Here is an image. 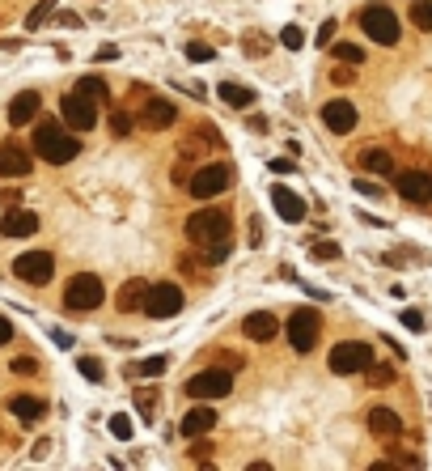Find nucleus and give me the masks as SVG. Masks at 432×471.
I'll return each instance as SVG.
<instances>
[{
    "label": "nucleus",
    "mask_w": 432,
    "mask_h": 471,
    "mask_svg": "<svg viewBox=\"0 0 432 471\" xmlns=\"http://www.w3.org/2000/svg\"><path fill=\"white\" fill-rule=\"evenodd\" d=\"M411 21H416V30H432V0H416Z\"/></svg>",
    "instance_id": "obj_30"
},
{
    "label": "nucleus",
    "mask_w": 432,
    "mask_h": 471,
    "mask_svg": "<svg viewBox=\"0 0 432 471\" xmlns=\"http://www.w3.org/2000/svg\"><path fill=\"white\" fill-rule=\"evenodd\" d=\"M178 429H183L187 437H208V433L216 429V412H212L208 404H203V408H191V412L183 416V425H178Z\"/></svg>",
    "instance_id": "obj_19"
},
{
    "label": "nucleus",
    "mask_w": 432,
    "mask_h": 471,
    "mask_svg": "<svg viewBox=\"0 0 432 471\" xmlns=\"http://www.w3.org/2000/svg\"><path fill=\"white\" fill-rule=\"evenodd\" d=\"M13 272L25 285H47L51 272H56V259H51V251H25L13 259Z\"/></svg>",
    "instance_id": "obj_11"
},
{
    "label": "nucleus",
    "mask_w": 432,
    "mask_h": 471,
    "mask_svg": "<svg viewBox=\"0 0 432 471\" xmlns=\"http://www.w3.org/2000/svg\"><path fill=\"white\" fill-rule=\"evenodd\" d=\"M30 149H34L43 162H51V166H68L76 153H81V140L68 136L64 123H38V128H34V144H30Z\"/></svg>",
    "instance_id": "obj_1"
},
{
    "label": "nucleus",
    "mask_w": 432,
    "mask_h": 471,
    "mask_svg": "<svg viewBox=\"0 0 432 471\" xmlns=\"http://www.w3.org/2000/svg\"><path fill=\"white\" fill-rule=\"evenodd\" d=\"M398 195L402 200H411V204H428L432 200V179L420 175V170H407V175H398Z\"/></svg>",
    "instance_id": "obj_16"
},
{
    "label": "nucleus",
    "mask_w": 432,
    "mask_h": 471,
    "mask_svg": "<svg viewBox=\"0 0 432 471\" xmlns=\"http://www.w3.org/2000/svg\"><path fill=\"white\" fill-rule=\"evenodd\" d=\"M38 107H43V98H38L34 89H21L13 102H9V123H13V128H25V123H34Z\"/></svg>",
    "instance_id": "obj_18"
},
{
    "label": "nucleus",
    "mask_w": 432,
    "mask_h": 471,
    "mask_svg": "<svg viewBox=\"0 0 432 471\" xmlns=\"http://www.w3.org/2000/svg\"><path fill=\"white\" fill-rule=\"evenodd\" d=\"M271 204H275L280 221H288V226H297V221H305V200H301L297 191H288L284 183H275V187H271Z\"/></svg>",
    "instance_id": "obj_15"
},
{
    "label": "nucleus",
    "mask_w": 432,
    "mask_h": 471,
    "mask_svg": "<svg viewBox=\"0 0 432 471\" xmlns=\"http://www.w3.org/2000/svg\"><path fill=\"white\" fill-rule=\"evenodd\" d=\"M234 234V217L220 212V208H199L187 217V238L195 246H212V242H225Z\"/></svg>",
    "instance_id": "obj_2"
},
{
    "label": "nucleus",
    "mask_w": 432,
    "mask_h": 471,
    "mask_svg": "<svg viewBox=\"0 0 432 471\" xmlns=\"http://www.w3.org/2000/svg\"><path fill=\"white\" fill-rule=\"evenodd\" d=\"M369 433H373V437H386V441L398 437V433H402L398 412H394V408H373V412H369Z\"/></svg>",
    "instance_id": "obj_20"
},
{
    "label": "nucleus",
    "mask_w": 432,
    "mask_h": 471,
    "mask_svg": "<svg viewBox=\"0 0 432 471\" xmlns=\"http://www.w3.org/2000/svg\"><path fill=\"white\" fill-rule=\"evenodd\" d=\"M51 9H56V0H38V5H34L30 13H25V30H38L43 21L51 17Z\"/></svg>",
    "instance_id": "obj_29"
},
{
    "label": "nucleus",
    "mask_w": 432,
    "mask_h": 471,
    "mask_svg": "<svg viewBox=\"0 0 432 471\" xmlns=\"http://www.w3.org/2000/svg\"><path fill=\"white\" fill-rule=\"evenodd\" d=\"M318 331H322L318 310H297V314L288 318V344H293L297 353H310L314 344H318Z\"/></svg>",
    "instance_id": "obj_10"
},
{
    "label": "nucleus",
    "mask_w": 432,
    "mask_h": 471,
    "mask_svg": "<svg viewBox=\"0 0 432 471\" xmlns=\"http://www.w3.org/2000/svg\"><path fill=\"white\" fill-rule=\"evenodd\" d=\"M365 374H369V386H390V382H394V369H390V365H377V361L365 369Z\"/></svg>",
    "instance_id": "obj_33"
},
{
    "label": "nucleus",
    "mask_w": 432,
    "mask_h": 471,
    "mask_svg": "<svg viewBox=\"0 0 432 471\" xmlns=\"http://www.w3.org/2000/svg\"><path fill=\"white\" fill-rule=\"evenodd\" d=\"M98 60H119V47H98Z\"/></svg>",
    "instance_id": "obj_49"
},
{
    "label": "nucleus",
    "mask_w": 432,
    "mask_h": 471,
    "mask_svg": "<svg viewBox=\"0 0 432 471\" xmlns=\"http://www.w3.org/2000/svg\"><path fill=\"white\" fill-rule=\"evenodd\" d=\"M140 123L148 132H166L178 123V107L170 102V98H148V102L140 107Z\"/></svg>",
    "instance_id": "obj_13"
},
{
    "label": "nucleus",
    "mask_w": 432,
    "mask_h": 471,
    "mask_svg": "<svg viewBox=\"0 0 432 471\" xmlns=\"http://www.w3.org/2000/svg\"><path fill=\"white\" fill-rule=\"evenodd\" d=\"M361 26H365V34H369L377 47H394V43H398V34H402L398 17H394L386 5H369V9L361 13Z\"/></svg>",
    "instance_id": "obj_7"
},
{
    "label": "nucleus",
    "mask_w": 432,
    "mask_h": 471,
    "mask_svg": "<svg viewBox=\"0 0 432 471\" xmlns=\"http://www.w3.org/2000/svg\"><path fill=\"white\" fill-rule=\"evenodd\" d=\"M356 191H361V195H373V200L381 195V187H377V183H369V179H356Z\"/></svg>",
    "instance_id": "obj_46"
},
{
    "label": "nucleus",
    "mask_w": 432,
    "mask_h": 471,
    "mask_svg": "<svg viewBox=\"0 0 432 471\" xmlns=\"http://www.w3.org/2000/svg\"><path fill=\"white\" fill-rule=\"evenodd\" d=\"M373 361H377V357H373V344H365V340H343V344H335L330 357H326L330 374H365Z\"/></svg>",
    "instance_id": "obj_3"
},
{
    "label": "nucleus",
    "mask_w": 432,
    "mask_h": 471,
    "mask_svg": "<svg viewBox=\"0 0 432 471\" xmlns=\"http://www.w3.org/2000/svg\"><path fill=\"white\" fill-rule=\"evenodd\" d=\"M38 230V217L30 208H13L0 217V238H30Z\"/></svg>",
    "instance_id": "obj_17"
},
{
    "label": "nucleus",
    "mask_w": 432,
    "mask_h": 471,
    "mask_svg": "<svg viewBox=\"0 0 432 471\" xmlns=\"http://www.w3.org/2000/svg\"><path fill=\"white\" fill-rule=\"evenodd\" d=\"M271 170H275V175H288L293 162H288V157H275V162H271Z\"/></svg>",
    "instance_id": "obj_48"
},
{
    "label": "nucleus",
    "mask_w": 432,
    "mask_h": 471,
    "mask_svg": "<svg viewBox=\"0 0 432 471\" xmlns=\"http://www.w3.org/2000/svg\"><path fill=\"white\" fill-rule=\"evenodd\" d=\"M361 166L369 170V175H394V157H390V149H377V144H369L365 153H361Z\"/></svg>",
    "instance_id": "obj_22"
},
{
    "label": "nucleus",
    "mask_w": 432,
    "mask_h": 471,
    "mask_svg": "<svg viewBox=\"0 0 432 471\" xmlns=\"http://www.w3.org/2000/svg\"><path fill=\"white\" fill-rule=\"evenodd\" d=\"M111 433H115L119 441H127V437H132V416H127V412H115V416H111Z\"/></svg>",
    "instance_id": "obj_34"
},
{
    "label": "nucleus",
    "mask_w": 432,
    "mask_h": 471,
    "mask_svg": "<svg viewBox=\"0 0 432 471\" xmlns=\"http://www.w3.org/2000/svg\"><path fill=\"white\" fill-rule=\"evenodd\" d=\"M263 52H267V39H263V34H246V56L259 60Z\"/></svg>",
    "instance_id": "obj_39"
},
{
    "label": "nucleus",
    "mask_w": 432,
    "mask_h": 471,
    "mask_svg": "<svg viewBox=\"0 0 432 471\" xmlns=\"http://www.w3.org/2000/svg\"><path fill=\"white\" fill-rule=\"evenodd\" d=\"M76 94H85V98H93V102H106V94H111V85H106V77H81V85H76Z\"/></svg>",
    "instance_id": "obj_26"
},
{
    "label": "nucleus",
    "mask_w": 432,
    "mask_h": 471,
    "mask_svg": "<svg viewBox=\"0 0 432 471\" xmlns=\"http://www.w3.org/2000/svg\"><path fill=\"white\" fill-rule=\"evenodd\" d=\"M330 81H335V85H352V81H356V72H352V64H343V68L335 64V72H330Z\"/></svg>",
    "instance_id": "obj_43"
},
{
    "label": "nucleus",
    "mask_w": 432,
    "mask_h": 471,
    "mask_svg": "<svg viewBox=\"0 0 432 471\" xmlns=\"http://www.w3.org/2000/svg\"><path fill=\"white\" fill-rule=\"evenodd\" d=\"M144 293H148V285H144V281H127V285H123V293H119V310H123V314H132L136 306H144Z\"/></svg>",
    "instance_id": "obj_24"
},
{
    "label": "nucleus",
    "mask_w": 432,
    "mask_h": 471,
    "mask_svg": "<svg viewBox=\"0 0 432 471\" xmlns=\"http://www.w3.org/2000/svg\"><path fill=\"white\" fill-rule=\"evenodd\" d=\"M280 43H284L288 52H301V47H305V34H301V26H284V30H280Z\"/></svg>",
    "instance_id": "obj_36"
},
{
    "label": "nucleus",
    "mask_w": 432,
    "mask_h": 471,
    "mask_svg": "<svg viewBox=\"0 0 432 471\" xmlns=\"http://www.w3.org/2000/svg\"><path fill=\"white\" fill-rule=\"evenodd\" d=\"M242 331H246L250 340H259V344H267V340H275L280 323H275V314H267V310H254V314H246V323H242Z\"/></svg>",
    "instance_id": "obj_21"
},
{
    "label": "nucleus",
    "mask_w": 432,
    "mask_h": 471,
    "mask_svg": "<svg viewBox=\"0 0 432 471\" xmlns=\"http://www.w3.org/2000/svg\"><path fill=\"white\" fill-rule=\"evenodd\" d=\"M330 52H335L343 64H361V60H365V47H356V43H335Z\"/></svg>",
    "instance_id": "obj_31"
},
{
    "label": "nucleus",
    "mask_w": 432,
    "mask_h": 471,
    "mask_svg": "<svg viewBox=\"0 0 432 471\" xmlns=\"http://www.w3.org/2000/svg\"><path fill=\"white\" fill-rule=\"evenodd\" d=\"M191 463L208 467V463H212V446H208V441H195V446H191Z\"/></svg>",
    "instance_id": "obj_41"
},
{
    "label": "nucleus",
    "mask_w": 432,
    "mask_h": 471,
    "mask_svg": "<svg viewBox=\"0 0 432 471\" xmlns=\"http://www.w3.org/2000/svg\"><path fill=\"white\" fill-rule=\"evenodd\" d=\"M335 43V21H322L318 26V47H330Z\"/></svg>",
    "instance_id": "obj_45"
},
{
    "label": "nucleus",
    "mask_w": 432,
    "mask_h": 471,
    "mask_svg": "<svg viewBox=\"0 0 432 471\" xmlns=\"http://www.w3.org/2000/svg\"><path fill=\"white\" fill-rule=\"evenodd\" d=\"M229 183H234V166H229V162H212V166H199L195 170L187 191L195 195V200H212V195H220Z\"/></svg>",
    "instance_id": "obj_5"
},
{
    "label": "nucleus",
    "mask_w": 432,
    "mask_h": 471,
    "mask_svg": "<svg viewBox=\"0 0 432 471\" xmlns=\"http://www.w3.org/2000/svg\"><path fill=\"white\" fill-rule=\"evenodd\" d=\"M30 170H34V157H30L25 144H17V140L0 144V175H5V179H25Z\"/></svg>",
    "instance_id": "obj_12"
},
{
    "label": "nucleus",
    "mask_w": 432,
    "mask_h": 471,
    "mask_svg": "<svg viewBox=\"0 0 432 471\" xmlns=\"http://www.w3.org/2000/svg\"><path fill=\"white\" fill-rule=\"evenodd\" d=\"M314 259H322V263L339 259V242H318V246H314Z\"/></svg>",
    "instance_id": "obj_42"
},
{
    "label": "nucleus",
    "mask_w": 432,
    "mask_h": 471,
    "mask_svg": "<svg viewBox=\"0 0 432 471\" xmlns=\"http://www.w3.org/2000/svg\"><path fill=\"white\" fill-rule=\"evenodd\" d=\"M60 115L72 132H89L93 123H98V102L85 94H64V102H60Z\"/></svg>",
    "instance_id": "obj_9"
},
{
    "label": "nucleus",
    "mask_w": 432,
    "mask_h": 471,
    "mask_svg": "<svg viewBox=\"0 0 432 471\" xmlns=\"http://www.w3.org/2000/svg\"><path fill=\"white\" fill-rule=\"evenodd\" d=\"M111 132H115V136H127V132H132V115H127V111H115V115H111Z\"/></svg>",
    "instance_id": "obj_37"
},
{
    "label": "nucleus",
    "mask_w": 432,
    "mask_h": 471,
    "mask_svg": "<svg viewBox=\"0 0 432 471\" xmlns=\"http://www.w3.org/2000/svg\"><path fill=\"white\" fill-rule=\"evenodd\" d=\"M136 408L144 420H152V412H157V391L152 386H136Z\"/></svg>",
    "instance_id": "obj_28"
},
{
    "label": "nucleus",
    "mask_w": 432,
    "mask_h": 471,
    "mask_svg": "<svg viewBox=\"0 0 432 471\" xmlns=\"http://www.w3.org/2000/svg\"><path fill=\"white\" fill-rule=\"evenodd\" d=\"M203 259H208V263H225V259H229V238H225V242H212L208 251H203Z\"/></svg>",
    "instance_id": "obj_38"
},
{
    "label": "nucleus",
    "mask_w": 432,
    "mask_h": 471,
    "mask_svg": "<svg viewBox=\"0 0 432 471\" xmlns=\"http://www.w3.org/2000/svg\"><path fill=\"white\" fill-rule=\"evenodd\" d=\"M13 374H38V361L34 357H17L13 361Z\"/></svg>",
    "instance_id": "obj_44"
},
{
    "label": "nucleus",
    "mask_w": 432,
    "mask_h": 471,
    "mask_svg": "<svg viewBox=\"0 0 432 471\" xmlns=\"http://www.w3.org/2000/svg\"><path fill=\"white\" fill-rule=\"evenodd\" d=\"M187 60H191V64H208V60H216V47H208V43H187Z\"/></svg>",
    "instance_id": "obj_32"
},
{
    "label": "nucleus",
    "mask_w": 432,
    "mask_h": 471,
    "mask_svg": "<svg viewBox=\"0 0 432 471\" xmlns=\"http://www.w3.org/2000/svg\"><path fill=\"white\" fill-rule=\"evenodd\" d=\"M9 340H13V323H9L5 314H0V344H9Z\"/></svg>",
    "instance_id": "obj_47"
},
{
    "label": "nucleus",
    "mask_w": 432,
    "mask_h": 471,
    "mask_svg": "<svg viewBox=\"0 0 432 471\" xmlns=\"http://www.w3.org/2000/svg\"><path fill=\"white\" fill-rule=\"evenodd\" d=\"M157 378V374H166V357H144L140 365H127V378Z\"/></svg>",
    "instance_id": "obj_27"
},
{
    "label": "nucleus",
    "mask_w": 432,
    "mask_h": 471,
    "mask_svg": "<svg viewBox=\"0 0 432 471\" xmlns=\"http://www.w3.org/2000/svg\"><path fill=\"white\" fill-rule=\"evenodd\" d=\"M398 318H402V327H407V331H424V314H420V310H411V306H407Z\"/></svg>",
    "instance_id": "obj_40"
},
{
    "label": "nucleus",
    "mask_w": 432,
    "mask_h": 471,
    "mask_svg": "<svg viewBox=\"0 0 432 471\" xmlns=\"http://www.w3.org/2000/svg\"><path fill=\"white\" fill-rule=\"evenodd\" d=\"M356 119H361V115H356V107L348 102V98H335V102L322 107V123H326L335 136H348V132L356 128Z\"/></svg>",
    "instance_id": "obj_14"
},
{
    "label": "nucleus",
    "mask_w": 432,
    "mask_h": 471,
    "mask_svg": "<svg viewBox=\"0 0 432 471\" xmlns=\"http://www.w3.org/2000/svg\"><path fill=\"white\" fill-rule=\"evenodd\" d=\"M220 98L229 107H254V89H246V85H234V81H220Z\"/></svg>",
    "instance_id": "obj_25"
},
{
    "label": "nucleus",
    "mask_w": 432,
    "mask_h": 471,
    "mask_svg": "<svg viewBox=\"0 0 432 471\" xmlns=\"http://www.w3.org/2000/svg\"><path fill=\"white\" fill-rule=\"evenodd\" d=\"M102 297H106V285H102V276H93V272H81V276L68 281L64 306H68V310H98Z\"/></svg>",
    "instance_id": "obj_4"
},
{
    "label": "nucleus",
    "mask_w": 432,
    "mask_h": 471,
    "mask_svg": "<svg viewBox=\"0 0 432 471\" xmlns=\"http://www.w3.org/2000/svg\"><path fill=\"white\" fill-rule=\"evenodd\" d=\"M76 369H81V378H89V382H102V374H106L102 361H93V357H81V361H76Z\"/></svg>",
    "instance_id": "obj_35"
},
{
    "label": "nucleus",
    "mask_w": 432,
    "mask_h": 471,
    "mask_svg": "<svg viewBox=\"0 0 432 471\" xmlns=\"http://www.w3.org/2000/svg\"><path fill=\"white\" fill-rule=\"evenodd\" d=\"M148 318H174L178 310H183V289L178 285H170V281H161V285H148V293H144V306H140Z\"/></svg>",
    "instance_id": "obj_8"
},
{
    "label": "nucleus",
    "mask_w": 432,
    "mask_h": 471,
    "mask_svg": "<svg viewBox=\"0 0 432 471\" xmlns=\"http://www.w3.org/2000/svg\"><path fill=\"white\" fill-rule=\"evenodd\" d=\"M9 412L13 416H21L25 420V425H34V420H43V399H34V395H13V399H9Z\"/></svg>",
    "instance_id": "obj_23"
},
{
    "label": "nucleus",
    "mask_w": 432,
    "mask_h": 471,
    "mask_svg": "<svg viewBox=\"0 0 432 471\" xmlns=\"http://www.w3.org/2000/svg\"><path fill=\"white\" fill-rule=\"evenodd\" d=\"M229 391H234L229 365H216V369H203V374L187 378V395H191V399H225Z\"/></svg>",
    "instance_id": "obj_6"
}]
</instances>
